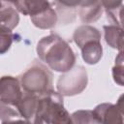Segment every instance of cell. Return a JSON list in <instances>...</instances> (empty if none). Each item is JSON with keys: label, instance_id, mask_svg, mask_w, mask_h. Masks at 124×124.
I'll list each match as a JSON object with an SVG mask.
<instances>
[{"label": "cell", "instance_id": "18", "mask_svg": "<svg viewBox=\"0 0 124 124\" xmlns=\"http://www.w3.org/2000/svg\"><path fill=\"white\" fill-rule=\"evenodd\" d=\"M113 80L120 86L123 85V55L122 51H119L115 58V65L112 68Z\"/></svg>", "mask_w": 124, "mask_h": 124}, {"label": "cell", "instance_id": "19", "mask_svg": "<svg viewBox=\"0 0 124 124\" xmlns=\"http://www.w3.org/2000/svg\"><path fill=\"white\" fill-rule=\"evenodd\" d=\"M122 8H123V5L120 6V7H118V8H116V9L106 11L107 16H108V18H109L112 21V23H114L115 25H118V26H121L122 25V23H121Z\"/></svg>", "mask_w": 124, "mask_h": 124}, {"label": "cell", "instance_id": "13", "mask_svg": "<svg viewBox=\"0 0 124 124\" xmlns=\"http://www.w3.org/2000/svg\"><path fill=\"white\" fill-rule=\"evenodd\" d=\"M18 23V11L14 6L7 5L0 10V28L13 31Z\"/></svg>", "mask_w": 124, "mask_h": 124}, {"label": "cell", "instance_id": "22", "mask_svg": "<svg viewBox=\"0 0 124 124\" xmlns=\"http://www.w3.org/2000/svg\"><path fill=\"white\" fill-rule=\"evenodd\" d=\"M5 3H7V4H9V5H12V6H14L15 8H16V2H17V0H3Z\"/></svg>", "mask_w": 124, "mask_h": 124}, {"label": "cell", "instance_id": "9", "mask_svg": "<svg viewBox=\"0 0 124 124\" xmlns=\"http://www.w3.org/2000/svg\"><path fill=\"white\" fill-rule=\"evenodd\" d=\"M49 7H53L50 0H17L16 9L24 16H34Z\"/></svg>", "mask_w": 124, "mask_h": 124}, {"label": "cell", "instance_id": "10", "mask_svg": "<svg viewBox=\"0 0 124 124\" xmlns=\"http://www.w3.org/2000/svg\"><path fill=\"white\" fill-rule=\"evenodd\" d=\"M32 23L40 29H51L58 22V16L53 7L30 16Z\"/></svg>", "mask_w": 124, "mask_h": 124}, {"label": "cell", "instance_id": "11", "mask_svg": "<svg viewBox=\"0 0 124 124\" xmlns=\"http://www.w3.org/2000/svg\"><path fill=\"white\" fill-rule=\"evenodd\" d=\"M80 49L82 59L88 65L97 64L103 56V46L101 45V41L87 42Z\"/></svg>", "mask_w": 124, "mask_h": 124}, {"label": "cell", "instance_id": "17", "mask_svg": "<svg viewBox=\"0 0 124 124\" xmlns=\"http://www.w3.org/2000/svg\"><path fill=\"white\" fill-rule=\"evenodd\" d=\"M14 38L15 35L11 30L0 28V54H4L10 49Z\"/></svg>", "mask_w": 124, "mask_h": 124}, {"label": "cell", "instance_id": "12", "mask_svg": "<svg viewBox=\"0 0 124 124\" xmlns=\"http://www.w3.org/2000/svg\"><path fill=\"white\" fill-rule=\"evenodd\" d=\"M105 41L112 48L122 51L123 49V30L121 26L115 24L105 25Z\"/></svg>", "mask_w": 124, "mask_h": 124}, {"label": "cell", "instance_id": "20", "mask_svg": "<svg viewBox=\"0 0 124 124\" xmlns=\"http://www.w3.org/2000/svg\"><path fill=\"white\" fill-rule=\"evenodd\" d=\"M105 11H109L122 6L123 0H99Z\"/></svg>", "mask_w": 124, "mask_h": 124}, {"label": "cell", "instance_id": "3", "mask_svg": "<svg viewBox=\"0 0 124 124\" xmlns=\"http://www.w3.org/2000/svg\"><path fill=\"white\" fill-rule=\"evenodd\" d=\"M18 79L25 93L41 95L52 89V73L37 60L33 61Z\"/></svg>", "mask_w": 124, "mask_h": 124}, {"label": "cell", "instance_id": "15", "mask_svg": "<svg viewBox=\"0 0 124 124\" xmlns=\"http://www.w3.org/2000/svg\"><path fill=\"white\" fill-rule=\"evenodd\" d=\"M23 120L16 106L0 100V121L2 123Z\"/></svg>", "mask_w": 124, "mask_h": 124}, {"label": "cell", "instance_id": "23", "mask_svg": "<svg viewBox=\"0 0 124 124\" xmlns=\"http://www.w3.org/2000/svg\"><path fill=\"white\" fill-rule=\"evenodd\" d=\"M7 5H9V4H7V3H5L3 0H0V10L2 9V8H4L5 6H7Z\"/></svg>", "mask_w": 124, "mask_h": 124}, {"label": "cell", "instance_id": "4", "mask_svg": "<svg viewBox=\"0 0 124 124\" xmlns=\"http://www.w3.org/2000/svg\"><path fill=\"white\" fill-rule=\"evenodd\" d=\"M88 75L83 66H76L62 73L56 82L57 91L62 96H75L80 94L87 86Z\"/></svg>", "mask_w": 124, "mask_h": 124}, {"label": "cell", "instance_id": "7", "mask_svg": "<svg viewBox=\"0 0 124 124\" xmlns=\"http://www.w3.org/2000/svg\"><path fill=\"white\" fill-rule=\"evenodd\" d=\"M38 95L31 93H23V96L16 104V108L24 121L33 122L37 110Z\"/></svg>", "mask_w": 124, "mask_h": 124}, {"label": "cell", "instance_id": "1", "mask_svg": "<svg viewBox=\"0 0 124 124\" xmlns=\"http://www.w3.org/2000/svg\"><path fill=\"white\" fill-rule=\"evenodd\" d=\"M36 50L40 60L55 72L64 73L75 66L76 54L73 48L57 34L43 37L38 42Z\"/></svg>", "mask_w": 124, "mask_h": 124}, {"label": "cell", "instance_id": "2", "mask_svg": "<svg viewBox=\"0 0 124 124\" xmlns=\"http://www.w3.org/2000/svg\"><path fill=\"white\" fill-rule=\"evenodd\" d=\"M33 123L69 124L70 113L64 107L63 96L53 89L38 95V104Z\"/></svg>", "mask_w": 124, "mask_h": 124}, {"label": "cell", "instance_id": "5", "mask_svg": "<svg viewBox=\"0 0 124 124\" xmlns=\"http://www.w3.org/2000/svg\"><path fill=\"white\" fill-rule=\"evenodd\" d=\"M123 95H121L116 104L103 103L92 110L97 123H123Z\"/></svg>", "mask_w": 124, "mask_h": 124}, {"label": "cell", "instance_id": "16", "mask_svg": "<svg viewBox=\"0 0 124 124\" xmlns=\"http://www.w3.org/2000/svg\"><path fill=\"white\" fill-rule=\"evenodd\" d=\"M71 123H97L92 110H77L71 115Z\"/></svg>", "mask_w": 124, "mask_h": 124}, {"label": "cell", "instance_id": "21", "mask_svg": "<svg viewBox=\"0 0 124 124\" xmlns=\"http://www.w3.org/2000/svg\"><path fill=\"white\" fill-rule=\"evenodd\" d=\"M98 3H100L99 0H82V2H81V4H80L79 7H88V6L96 5V4H98ZM79 7H78V8H79Z\"/></svg>", "mask_w": 124, "mask_h": 124}, {"label": "cell", "instance_id": "14", "mask_svg": "<svg viewBox=\"0 0 124 124\" xmlns=\"http://www.w3.org/2000/svg\"><path fill=\"white\" fill-rule=\"evenodd\" d=\"M103 11H104V9H103L101 3L92 5V6H88V7H79V10H78L79 19L83 23L95 22L102 16Z\"/></svg>", "mask_w": 124, "mask_h": 124}, {"label": "cell", "instance_id": "8", "mask_svg": "<svg viewBox=\"0 0 124 124\" xmlns=\"http://www.w3.org/2000/svg\"><path fill=\"white\" fill-rule=\"evenodd\" d=\"M73 40L75 44L79 48H81L87 42L101 41V32L92 25L83 24L75 30L73 34Z\"/></svg>", "mask_w": 124, "mask_h": 124}, {"label": "cell", "instance_id": "6", "mask_svg": "<svg viewBox=\"0 0 124 124\" xmlns=\"http://www.w3.org/2000/svg\"><path fill=\"white\" fill-rule=\"evenodd\" d=\"M19 79L12 76H3L0 78V100L16 106L23 96Z\"/></svg>", "mask_w": 124, "mask_h": 124}]
</instances>
